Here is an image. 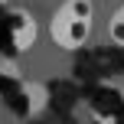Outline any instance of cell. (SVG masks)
I'll list each match as a JSON object with an SVG mask.
<instances>
[{
	"label": "cell",
	"instance_id": "cell-2",
	"mask_svg": "<svg viewBox=\"0 0 124 124\" xmlns=\"http://www.w3.org/2000/svg\"><path fill=\"white\" fill-rule=\"evenodd\" d=\"M10 43L16 52H26L36 43V20L30 10H13L10 13Z\"/></svg>",
	"mask_w": 124,
	"mask_h": 124
},
{
	"label": "cell",
	"instance_id": "cell-4",
	"mask_svg": "<svg viewBox=\"0 0 124 124\" xmlns=\"http://www.w3.org/2000/svg\"><path fill=\"white\" fill-rule=\"evenodd\" d=\"M23 92L33 98L30 114H39V111H43V105H46V88H43V85H36V82H26V85H23Z\"/></svg>",
	"mask_w": 124,
	"mask_h": 124
},
{
	"label": "cell",
	"instance_id": "cell-5",
	"mask_svg": "<svg viewBox=\"0 0 124 124\" xmlns=\"http://www.w3.org/2000/svg\"><path fill=\"white\" fill-rule=\"evenodd\" d=\"M0 3H7V0H0Z\"/></svg>",
	"mask_w": 124,
	"mask_h": 124
},
{
	"label": "cell",
	"instance_id": "cell-3",
	"mask_svg": "<svg viewBox=\"0 0 124 124\" xmlns=\"http://www.w3.org/2000/svg\"><path fill=\"white\" fill-rule=\"evenodd\" d=\"M108 36H111V43H114V46H121V49H124V7H118V10L111 13Z\"/></svg>",
	"mask_w": 124,
	"mask_h": 124
},
{
	"label": "cell",
	"instance_id": "cell-1",
	"mask_svg": "<svg viewBox=\"0 0 124 124\" xmlns=\"http://www.w3.org/2000/svg\"><path fill=\"white\" fill-rule=\"evenodd\" d=\"M95 23V3L92 0H62L49 20V36L59 49L75 52L88 43Z\"/></svg>",
	"mask_w": 124,
	"mask_h": 124
}]
</instances>
